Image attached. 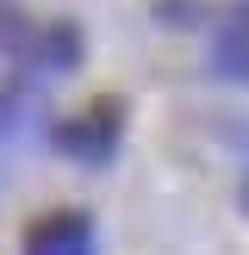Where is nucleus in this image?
<instances>
[{
	"label": "nucleus",
	"mask_w": 249,
	"mask_h": 255,
	"mask_svg": "<svg viewBox=\"0 0 249 255\" xmlns=\"http://www.w3.org/2000/svg\"><path fill=\"white\" fill-rule=\"evenodd\" d=\"M119 100H100V106H87L81 119L56 125V149L75 162H87V168H106L112 156H119Z\"/></svg>",
	"instance_id": "nucleus-1"
},
{
	"label": "nucleus",
	"mask_w": 249,
	"mask_h": 255,
	"mask_svg": "<svg viewBox=\"0 0 249 255\" xmlns=\"http://www.w3.org/2000/svg\"><path fill=\"white\" fill-rule=\"evenodd\" d=\"M25 255H94V218L87 212H50L25 231Z\"/></svg>",
	"instance_id": "nucleus-2"
},
{
	"label": "nucleus",
	"mask_w": 249,
	"mask_h": 255,
	"mask_svg": "<svg viewBox=\"0 0 249 255\" xmlns=\"http://www.w3.org/2000/svg\"><path fill=\"white\" fill-rule=\"evenodd\" d=\"M212 69L224 81H249V6H231L212 37Z\"/></svg>",
	"instance_id": "nucleus-3"
}]
</instances>
